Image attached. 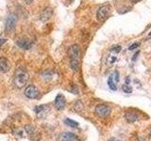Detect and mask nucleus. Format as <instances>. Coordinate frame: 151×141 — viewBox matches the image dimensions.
<instances>
[{
    "label": "nucleus",
    "mask_w": 151,
    "mask_h": 141,
    "mask_svg": "<svg viewBox=\"0 0 151 141\" xmlns=\"http://www.w3.org/2000/svg\"><path fill=\"white\" fill-rule=\"evenodd\" d=\"M140 0H130V2L131 3H133V4H135V3H137V2H139Z\"/></svg>",
    "instance_id": "obj_24"
},
{
    "label": "nucleus",
    "mask_w": 151,
    "mask_h": 141,
    "mask_svg": "<svg viewBox=\"0 0 151 141\" xmlns=\"http://www.w3.org/2000/svg\"><path fill=\"white\" fill-rule=\"evenodd\" d=\"M108 85H109V87H110L111 89H112V90H116V85L114 84V81H113V77H112V75H111L110 77H109L108 79Z\"/></svg>",
    "instance_id": "obj_17"
},
{
    "label": "nucleus",
    "mask_w": 151,
    "mask_h": 141,
    "mask_svg": "<svg viewBox=\"0 0 151 141\" xmlns=\"http://www.w3.org/2000/svg\"><path fill=\"white\" fill-rule=\"evenodd\" d=\"M65 103H66L65 97L63 94H58L55 99V107L58 110H63L65 107Z\"/></svg>",
    "instance_id": "obj_9"
},
{
    "label": "nucleus",
    "mask_w": 151,
    "mask_h": 141,
    "mask_svg": "<svg viewBox=\"0 0 151 141\" xmlns=\"http://www.w3.org/2000/svg\"><path fill=\"white\" fill-rule=\"evenodd\" d=\"M68 54L71 60H79L80 56V48L78 44H73L68 50Z\"/></svg>",
    "instance_id": "obj_6"
},
{
    "label": "nucleus",
    "mask_w": 151,
    "mask_h": 141,
    "mask_svg": "<svg viewBox=\"0 0 151 141\" xmlns=\"http://www.w3.org/2000/svg\"><path fill=\"white\" fill-rule=\"evenodd\" d=\"M117 141H119V140H117Z\"/></svg>",
    "instance_id": "obj_27"
},
{
    "label": "nucleus",
    "mask_w": 151,
    "mask_h": 141,
    "mask_svg": "<svg viewBox=\"0 0 151 141\" xmlns=\"http://www.w3.org/2000/svg\"><path fill=\"white\" fill-rule=\"evenodd\" d=\"M16 26V17L13 14H9L6 19V23H5V29L7 32H11L14 29Z\"/></svg>",
    "instance_id": "obj_5"
},
{
    "label": "nucleus",
    "mask_w": 151,
    "mask_h": 141,
    "mask_svg": "<svg viewBox=\"0 0 151 141\" xmlns=\"http://www.w3.org/2000/svg\"><path fill=\"white\" fill-rule=\"evenodd\" d=\"M28 77L29 76H28L27 70L23 67H19L15 70V74H14V85L18 88H23L27 85Z\"/></svg>",
    "instance_id": "obj_1"
},
{
    "label": "nucleus",
    "mask_w": 151,
    "mask_h": 141,
    "mask_svg": "<svg viewBox=\"0 0 151 141\" xmlns=\"http://www.w3.org/2000/svg\"><path fill=\"white\" fill-rule=\"evenodd\" d=\"M125 118L127 121L129 122V123H133V122L139 120V116L137 115L135 112H127L125 115Z\"/></svg>",
    "instance_id": "obj_13"
},
{
    "label": "nucleus",
    "mask_w": 151,
    "mask_h": 141,
    "mask_svg": "<svg viewBox=\"0 0 151 141\" xmlns=\"http://www.w3.org/2000/svg\"><path fill=\"white\" fill-rule=\"evenodd\" d=\"M139 55V52H137V53L134 55V56H132V60H135L136 59V58H137V56Z\"/></svg>",
    "instance_id": "obj_23"
},
{
    "label": "nucleus",
    "mask_w": 151,
    "mask_h": 141,
    "mask_svg": "<svg viewBox=\"0 0 151 141\" xmlns=\"http://www.w3.org/2000/svg\"><path fill=\"white\" fill-rule=\"evenodd\" d=\"M139 45H140V44L138 43V42H135L134 44H132V45H130V46L129 47V50H130V51H131V50H134V49H136Z\"/></svg>",
    "instance_id": "obj_21"
},
{
    "label": "nucleus",
    "mask_w": 151,
    "mask_h": 141,
    "mask_svg": "<svg viewBox=\"0 0 151 141\" xmlns=\"http://www.w3.org/2000/svg\"><path fill=\"white\" fill-rule=\"evenodd\" d=\"M34 111H35V113L37 114L38 117L42 118V117H45L47 113H48V111H50V107L47 105H38L34 108Z\"/></svg>",
    "instance_id": "obj_10"
},
{
    "label": "nucleus",
    "mask_w": 151,
    "mask_h": 141,
    "mask_svg": "<svg viewBox=\"0 0 151 141\" xmlns=\"http://www.w3.org/2000/svg\"><path fill=\"white\" fill-rule=\"evenodd\" d=\"M110 13V6L105 5V6H102L97 9L96 12V18L98 21H103L107 18L108 14Z\"/></svg>",
    "instance_id": "obj_7"
},
{
    "label": "nucleus",
    "mask_w": 151,
    "mask_h": 141,
    "mask_svg": "<svg viewBox=\"0 0 151 141\" xmlns=\"http://www.w3.org/2000/svg\"><path fill=\"white\" fill-rule=\"evenodd\" d=\"M25 132L27 133V135L29 136V138L34 140V141H39V139L41 138V135L39 134V132L37 131V129L34 126L27 125L25 127Z\"/></svg>",
    "instance_id": "obj_3"
},
{
    "label": "nucleus",
    "mask_w": 151,
    "mask_h": 141,
    "mask_svg": "<svg viewBox=\"0 0 151 141\" xmlns=\"http://www.w3.org/2000/svg\"><path fill=\"white\" fill-rule=\"evenodd\" d=\"M70 66L73 70L78 72L79 69V60H71L70 61Z\"/></svg>",
    "instance_id": "obj_16"
},
{
    "label": "nucleus",
    "mask_w": 151,
    "mask_h": 141,
    "mask_svg": "<svg viewBox=\"0 0 151 141\" xmlns=\"http://www.w3.org/2000/svg\"><path fill=\"white\" fill-rule=\"evenodd\" d=\"M11 68L9 62L5 58H0V72L1 73H7Z\"/></svg>",
    "instance_id": "obj_12"
},
{
    "label": "nucleus",
    "mask_w": 151,
    "mask_h": 141,
    "mask_svg": "<svg viewBox=\"0 0 151 141\" xmlns=\"http://www.w3.org/2000/svg\"><path fill=\"white\" fill-rule=\"evenodd\" d=\"M25 95L29 99H38L40 96V93L34 85H29L25 89Z\"/></svg>",
    "instance_id": "obj_4"
},
{
    "label": "nucleus",
    "mask_w": 151,
    "mask_h": 141,
    "mask_svg": "<svg viewBox=\"0 0 151 141\" xmlns=\"http://www.w3.org/2000/svg\"><path fill=\"white\" fill-rule=\"evenodd\" d=\"M109 141H117V140H116L115 138H111V139L109 140Z\"/></svg>",
    "instance_id": "obj_25"
},
{
    "label": "nucleus",
    "mask_w": 151,
    "mask_h": 141,
    "mask_svg": "<svg viewBox=\"0 0 151 141\" xmlns=\"http://www.w3.org/2000/svg\"><path fill=\"white\" fill-rule=\"evenodd\" d=\"M76 139H78V136L75 134L71 133V132L61 133L58 137V141H74Z\"/></svg>",
    "instance_id": "obj_8"
},
{
    "label": "nucleus",
    "mask_w": 151,
    "mask_h": 141,
    "mask_svg": "<svg viewBox=\"0 0 151 141\" xmlns=\"http://www.w3.org/2000/svg\"><path fill=\"white\" fill-rule=\"evenodd\" d=\"M111 109L106 105H98L94 108V113L100 118H106L111 114Z\"/></svg>",
    "instance_id": "obj_2"
},
{
    "label": "nucleus",
    "mask_w": 151,
    "mask_h": 141,
    "mask_svg": "<svg viewBox=\"0 0 151 141\" xmlns=\"http://www.w3.org/2000/svg\"><path fill=\"white\" fill-rule=\"evenodd\" d=\"M121 49H122V47L120 45H116V46H113L111 49V51L113 52V53H119V52L121 51Z\"/></svg>",
    "instance_id": "obj_20"
},
{
    "label": "nucleus",
    "mask_w": 151,
    "mask_h": 141,
    "mask_svg": "<svg viewBox=\"0 0 151 141\" xmlns=\"http://www.w3.org/2000/svg\"><path fill=\"white\" fill-rule=\"evenodd\" d=\"M64 123L67 126L72 127V128H78V122L75 121V120H71V119H65L64 120Z\"/></svg>",
    "instance_id": "obj_15"
},
{
    "label": "nucleus",
    "mask_w": 151,
    "mask_h": 141,
    "mask_svg": "<svg viewBox=\"0 0 151 141\" xmlns=\"http://www.w3.org/2000/svg\"><path fill=\"white\" fill-rule=\"evenodd\" d=\"M139 141H145V139H143V138H141V139H139Z\"/></svg>",
    "instance_id": "obj_26"
},
{
    "label": "nucleus",
    "mask_w": 151,
    "mask_h": 141,
    "mask_svg": "<svg viewBox=\"0 0 151 141\" xmlns=\"http://www.w3.org/2000/svg\"><path fill=\"white\" fill-rule=\"evenodd\" d=\"M4 42H6V39H0V47L3 45Z\"/></svg>",
    "instance_id": "obj_22"
},
{
    "label": "nucleus",
    "mask_w": 151,
    "mask_h": 141,
    "mask_svg": "<svg viewBox=\"0 0 151 141\" xmlns=\"http://www.w3.org/2000/svg\"><path fill=\"white\" fill-rule=\"evenodd\" d=\"M112 77L114 78V80H115L114 82H116V83H118V82H119V80H120V76H119V72H118V70H115V72H114V73L112 74Z\"/></svg>",
    "instance_id": "obj_19"
},
{
    "label": "nucleus",
    "mask_w": 151,
    "mask_h": 141,
    "mask_svg": "<svg viewBox=\"0 0 151 141\" xmlns=\"http://www.w3.org/2000/svg\"><path fill=\"white\" fill-rule=\"evenodd\" d=\"M51 15H52V9L50 8H46L41 13L40 18H41V20L42 22H45V21H47L51 17Z\"/></svg>",
    "instance_id": "obj_14"
},
{
    "label": "nucleus",
    "mask_w": 151,
    "mask_h": 141,
    "mask_svg": "<svg viewBox=\"0 0 151 141\" xmlns=\"http://www.w3.org/2000/svg\"><path fill=\"white\" fill-rule=\"evenodd\" d=\"M16 44L20 47L21 49H24V50H28L31 48L32 46V42L27 40V39H19L17 41H16Z\"/></svg>",
    "instance_id": "obj_11"
},
{
    "label": "nucleus",
    "mask_w": 151,
    "mask_h": 141,
    "mask_svg": "<svg viewBox=\"0 0 151 141\" xmlns=\"http://www.w3.org/2000/svg\"><path fill=\"white\" fill-rule=\"evenodd\" d=\"M122 90L124 91L125 93H131V92H132V88L129 87V85L124 84V85L122 86Z\"/></svg>",
    "instance_id": "obj_18"
}]
</instances>
